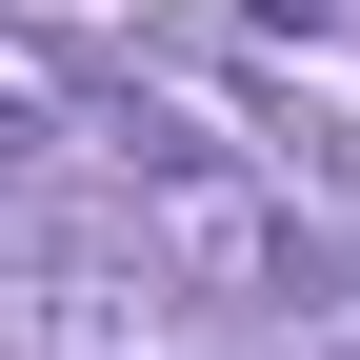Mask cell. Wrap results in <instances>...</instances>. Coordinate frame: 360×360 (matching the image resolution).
Returning a JSON list of instances; mask_svg holds the SVG:
<instances>
[{
  "instance_id": "6da1fadb",
  "label": "cell",
  "mask_w": 360,
  "mask_h": 360,
  "mask_svg": "<svg viewBox=\"0 0 360 360\" xmlns=\"http://www.w3.org/2000/svg\"><path fill=\"white\" fill-rule=\"evenodd\" d=\"M141 260L180 300H240V321H321V240H300L240 160H141Z\"/></svg>"
}]
</instances>
